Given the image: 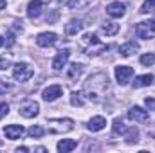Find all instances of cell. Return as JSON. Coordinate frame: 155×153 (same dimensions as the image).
I'll list each match as a JSON object with an SVG mask.
<instances>
[{
  "label": "cell",
  "instance_id": "2e32d148",
  "mask_svg": "<svg viewBox=\"0 0 155 153\" xmlns=\"http://www.w3.org/2000/svg\"><path fill=\"white\" fill-rule=\"evenodd\" d=\"M137 50H139V43H135V41H126V43H123V45L119 47V54L124 56V58L132 56V54L137 52Z\"/></svg>",
  "mask_w": 155,
  "mask_h": 153
},
{
  "label": "cell",
  "instance_id": "30bf717a",
  "mask_svg": "<svg viewBox=\"0 0 155 153\" xmlns=\"http://www.w3.org/2000/svg\"><path fill=\"white\" fill-rule=\"evenodd\" d=\"M69 58H71V50H69V49H61V50L56 54V58L52 60V69H54V70H63V67L67 65Z\"/></svg>",
  "mask_w": 155,
  "mask_h": 153
},
{
  "label": "cell",
  "instance_id": "4316f807",
  "mask_svg": "<svg viewBox=\"0 0 155 153\" xmlns=\"http://www.w3.org/2000/svg\"><path fill=\"white\" fill-rule=\"evenodd\" d=\"M155 63V56L152 52H148V54H143L141 56V65H144V67H150V65H153Z\"/></svg>",
  "mask_w": 155,
  "mask_h": 153
},
{
  "label": "cell",
  "instance_id": "6da1fadb",
  "mask_svg": "<svg viewBox=\"0 0 155 153\" xmlns=\"http://www.w3.org/2000/svg\"><path fill=\"white\" fill-rule=\"evenodd\" d=\"M110 90V83H108V76L103 74V72H97L94 76H90L85 83V94H87V99L94 101V103H99L107 92Z\"/></svg>",
  "mask_w": 155,
  "mask_h": 153
},
{
  "label": "cell",
  "instance_id": "f1b7e54d",
  "mask_svg": "<svg viewBox=\"0 0 155 153\" xmlns=\"http://www.w3.org/2000/svg\"><path fill=\"white\" fill-rule=\"evenodd\" d=\"M7 114H9V105L7 103H0V119H4Z\"/></svg>",
  "mask_w": 155,
  "mask_h": 153
},
{
  "label": "cell",
  "instance_id": "8992f818",
  "mask_svg": "<svg viewBox=\"0 0 155 153\" xmlns=\"http://www.w3.org/2000/svg\"><path fill=\"white\" fill-rule=\"evenodd\" d=\"M18 112H20L22 117H25V119H33V117H36L40 114V105L36 101H33V99H27V101H24L20 105Z\"/></svg>",
  "mask_w": 155,
  "mask_h": 153
},
{
  "label": "cell",
  "instance_id": "ba28073f",
  "mask_svg": "<svg viewBox=\"0 0 155 153\" xmlns=\"http://www.w3.org/2000/svg\"><path fill=\"white\" fill-rule=\"evenodd\" d=\"M60 96H63V88H61V85H51V86H47V88L41 92V97H43V101H47V103L56 101Z\"/></svg>",
  "mask_w": 155,
  "mask_h": 153
},
{
  "label": "cell",
  "instance_id": "4fadbf2b",
  "mask_svg": "<svg viewBox=\"0 0 155 153\" xmlns=\"http://www.w3.org/2000/svg\"><path fill=\"white\" fill-rule=\"evenodd\" d=\"M124 13H126V7L121 2H112L107 5V15L112 18H121V16H124Z\"/></svg>",
  "mask_w": 155,
  "mask_h": 153
},
{
  "label": "cell",
  "instance_id": "ac0fdd59",
  "mask_svg": "<svg viewBox=\"0 0 155 153\" xmlns=\"http://www.w3.org/2000/svg\"><path fill=\"white\" fill-rule=\"evenodd\" d=\"M153 83V76L152 74H143V76H137L134 81V88H143V86H150Z\"/></svg>",
  "mask_w": 155,
  "mask_h": 153
},
{
  "label": "cell",
  "instance_id": "d6a6232c",
  "mask_svg": "<svg viewBox=\"0 0 155 153\" xmlns=\"http://www.w3.org/2000/svg\"><path fill=\"white\" fill-rule=\"evenodd\" d=\"M5 90H11V85H7V83H4V81L0 79V92H5Z\"/></svg>",
  "mask_w": 155,
  "mask_h": 153
},
{
  "label": "cell",
  "instance_id": "7c38bea8",
  "mask_svg": "<svg viewBox=\"0 0 155 153\" xmlns=\"http://www.w3.org/2000/svg\"><path fill=\"white\" fill-rule=\"evenodd\" d=\"M58 41V34L56 33H40L36 36V43L40 47H52Z\"/></svg>",
  "mask_w": 155,
  "mask_h": 153
},
{
  "label": "cell",
  "instance_id": "52a82bcc",
  "mask_svg": "<svg viewBox=\"0 0 155 153\" xmlns=\"http://www.w3.org/2000/svg\"><path fill=\"white\" fill-rule=\"evenodd\" d=\"M114 72H116L117 83H119L121 86L128 85V81H130V79H132V76H134V69H132L130 65H117Z\"/></svg>",
  "mask_w": 155,
  "mask_h": 153
},
{
  "label": "cell",
  "instance_id": "9a60e30c",
  "mask_svg": "<svg viewBox=\"0 0 155 153\" xmlns=\"http://www.w3.org/2000/svg\"><path fill=\"white\" fill-rule=\"evenodd\" d=\"M41 7H43L41 0H31L29 5H27V16L29 18H38L40 13H41Z\"/></svg>",
  "mask_w": 155,
  "mask_h": 153
},
{
  "label": "cell",
  "instance_id": "ffe728a7",
  "mask_svg": "<svg viewBox=\"0 0 155 153\" xmlns=\"http://www.w3.org/2000/svg\"><path fill=\"white\" fill-rule=\"evenodd\" d=\"M76 146H78L76 141H72V139H63V141L58 142V151L60 153H69V151H72Z\"/></svg>",
  "mask_w": 155,
  "mask_h": 153
},
{
  "label": "cell",
  "instance_id": "44dd1931",
  "mask_svg": "<svg viewBox=\"0 0 155 153\" xmlns=\"http://www.w3.org/2000/svg\"><path fill=\"white\" fill-rule=\"evenodd\" d=\"M123 135H124L126 142H130V144H135V142L139 141V130H137L135 126H130V128H126Z\"/></svg>",
  "mask_w": 155,
  "mask_h": 153
},
{
  "label": "cell",
  "instance_id": "8fae6325",
  "mask_svg": "<svg viewBox=\"0 0 155 153\" xmlns=\"http://www.w3.org/2000/svg\"><path fill=\"white\" fill-rule=\"evenodd\" d=\"M24 133H25V130H24L22 124H9V126L4 128V135H5L9 141H16V139H20Z\"/></svg>",
  "mask_w": 155,
  "mask_h": 153
},
{
  "label": "cell",
  "instance_id": "d6986e66",
  "mask_svg": "<svg viewBox=\"0 0 155 153\" xmlns=\"http://www.w3.org/2000/svg\"><path fill=\"white\" fill-rule=\"evenodd\" d=\"M101 31H103L105 34H108V36H114V34L119 33V24L107 20V22H103V24H101Z\"/></svg>",
  "mask_w": 155,
  "mask_h": 153
},
{
  "label": "cell",
  "instance_id": "d590c367",
  "mask_svg": "<svg viewBox=\"0 0 155 153\" xmlns=\"http://www.w3.org/2000/svg\"><path fill=\"white\" fill-rule=\"evenodd\" d=\"M4 45V38H2V34H0V47Z\"/></svg>",
  "mask_w": 155,
  "mask_h": 153
},
{
  "label": "cell",
  "instance_id": "9c48e42d",
  "mask_svg": "<svg viewBox=\"0 0 155 153\" xmlns=\"http://www.w3.org/2000/svg\"><path fill=\"white\" fill-rule=\"evenodd\" d=\"M128 119L135 121V122H148L150 121V114L146 110H143L141 106H132L128 110Z\"/></svg>",
  "mask_w": 155,
  "mask_h": 153
},
{
  "label": "cell",
  "instance_id": "1f68e13d",
  "mask_svg": "<svg viewBox=\"0 0 155 153\" xmlns=\"http://www.w3.org/2000/svg\"><path fill=\"white\" fill-rule=\"evenodd\" d=\"M144 105H146L150 110H155V99L153 97H146V99H144Z\"/></svg>",
  "mask_w": 155,
  "mask_h": 153
},
{
  "label": "cell",
  "instance_id": "83f0119b",
  "mask_svg": "<svg viewBox=\"0 0 155 153\" xmlns=\"http://www.w3.org/2000/svg\"><path fill=\"white\" fill-rule=\"evenodd\" d=\"M124 130H126V126H124V122H123V119H114V133H124Z\"/></svg>",
  "mask_w": 155,
  "mask_h": 153
},
{
  "label": "cell",
  "instance_id": "5b68a950",
  "mask_svg": "<svg viewBox=\"0 0 155 153\" xmlns=\"http://www.w3.org/2000/svg\"><path fill=\"white\" fill-rule=\"evenodd\" d=\"M135 34L143 40H150L155 36V20H146L135 25Z\"/></svg>",
  "mask_w": 155,
  "mask_h": 153
},
{
  "label": "cell",
  "instance_id": "603a6c76",
  "mask_svg": "<svg viewBox=\"0 0 155 153\" xmlns=\"http://www.w3.org/2000/svg\"><path fill=\"white\" fill-rule=\"evenodd\" d=\"M92 0H63V5H67L69 9H81L87 7Z\"/></svg>",
  "mask_w": 155,
  "mask_h": 153
},
{
  "label": "cell",
  "instance_id": "f546056e",
  "mask_svg": "<svg viewBox=\"0 0 155 153\" xmlns=\"http://www.w3.org/2000/svg\"><path fill=\"white\" fill-rule=\"evenodd\" d=\"M5 47H11V45H15V34H13V33H7V34H5Z\"/></svg>",
  "mask_w": 155,
  "mask_h": 153
},
{
  "label": "cell",
  "instance_id": "cb8c5ba5",
  "mask_svg": "<svg viewBox=\"0 0 155 153\" xmlns=\"http://www.w3.org/2000/svg\"><path fill=\"white\" fill-rule=\"evenodd\" d=\"M71 103H72V106H83V105H85L83 92H72V96H71Z\"/></svg>",
  "mask_w": 155,
  "mask_h": 153
},
{
  "label": "cell",
  "instance_id": "5bb4252c",
  "mask_svg": "<svg viewBox=\"0 0 155 153\" xmlns=\"http://www.w3.org/2000/svg\"><path fill=\"white\" fill-rule=\"evenodd\" d=\"M105 126H107V119H105V117H101V115L92 117V119L88 121V124H87V128H88L90 132H101Z\"/></svg>",
  "mask_w": 155,
  "mask_h": 153
},
{
  "label": "cell",
  "instance_id": "7402d4cb",
  "mask_svg": "<svg viewBox=\"0 0 155 153\" xmlns=\"http://www.w3.org/2000/svg\"><path fill=\"white\" fill-rule=\"evenodd\" d=\"M83 74V65L81 63H72L67 70V77L69 79H78V77Z\"/></svg>",
  "mask_w": 155,
  "mask_h": 153
},
{
  "label": "cell",
  "instance_id": "484cf974",
  "mask_svg": "<svg viewBox=\"0 0 155 153\" xmlns=\"http://www.w3.org/2000/svg\"><path fill=\"white\" fill-rule=\"evenodd\" d=\"M152 11H155V0H144V4L141 5V13L143 15H148Z\"/></svg>",
  "mask_w": 155,
  "mask_h": 153
},
{
  "label": "cell",
  "instance_id": "277c9868",
  "mask_svg": "<svg viewBox=\"0 0 155 153\" xmlns=\"http://www.w3.org/2000/svg\"><path fill=\"white\" fill-rule=\"evenodd\" d=\"M33 76H35V70H33V67L27 65V63H16L15 69H13V77H15L16 81H20V83L29 81Z\"/></svg>",
  "mask_w": 155,
  "mask_h": 153
},
{
  "label": "cell",
  "instance_id": "e0dca14e",
  "mask_svg": "<svg viewBox=\"0 0 155 153\" xmlns=\"http://www.w3.org/2000/svg\"><path fill=\"white\" fill-rule=\"evenodd\" d=\"M81 29H83V24H81V20H71V22L65 25V33H67L69 36H76Z\"/></svg>",
  "mask_w": 155,
  "mask_h": 153
},
{
  "label": "cell",
  "instance_id": "d4e9b609",
  "mask_svg": "<svg viewBox=\"0 0 155 153\" xmlns=\"http://www.w3.org/2000/svg\"><path fill=\"white\" fill-rule=\"evenodd\" d=\"M27 133H29V137H33V139H38L43 135V128L38 126V124H35V126H31L29 130H27Z\"/></svg>",
  "mask_w": 155,
  "mask_h": 153
},
{
  "label": "cell",
  "instance_id": "4dcf8cb0",
  "mask_svg": "<svg viewBox=\"0 0 155 153\" xmlns=\"http://www.w3.org/2000/svg\"><path fill=\"white\" fill-rule=\"evenodd\" d=\"M7 67H9V58L2 56V58H0V70H5Z\"/></svg>",
  "mask_w": 155,
  "mask_h": 153
},
{
  "label": "cell",
  "instance_id": "7a4b0ae2",
  "mask_svg": "<svg viewBox=\"0 0 155 153\" xmlns=\"http://www.w3.org/2000/svg\"><path fill=\"white\" fill-rule=\"evenodd\" d=\"M83 43H85V54H88V56H97V54L108 50V45L101 43L96 34H90V33L83 34Z\"/></svg>",
  "mask_w": 155,
  "mask_h": 153
},
{
  "label": "cell",
  "instance_id": "e575fe53",
  "mask_svg": "<svg viewBox=\"0 0 155 153\" xmlns=\"http://www.w3.org/2000/svg\"><path fill=\"white\" fill-rule=\"evenodd\" d=\"M5 5H7L5 0H0V9H5Z\"/></svg>",
  "mask_w": 155,
  "mask_h": 153
},
{
  "label": "cell",
  "instance_id": "3957f363",
  "mask_svg": "<svg viewBox=\"0 0 155 153\" xmlns=\"http://www.w3.org/2000/svg\"><path fill=\"white\" fill-rule=\"evenodd\" d=\"M74 128L72 119H49V132L51 133H67Z\"/></svg>",
  "mask_w": 155,
  "mask_h": 153
},
{
  "label": "cell",
  "instance_id": "836d02e7",
  "mask_svg": "<svg viewBox=\"0 0 155 153\" xmlns=\"http://www.w3.org/2000/svg\"><path fill=\"white\" fill-rule=\"evenodd\" d=\"M16 151H18V153H20V151H24V153H25V151H29V148H25V146H22V148H18Z\"/></svg>",
  "mask_w": 155,
  "mask_h": 153
}]
</instances>
